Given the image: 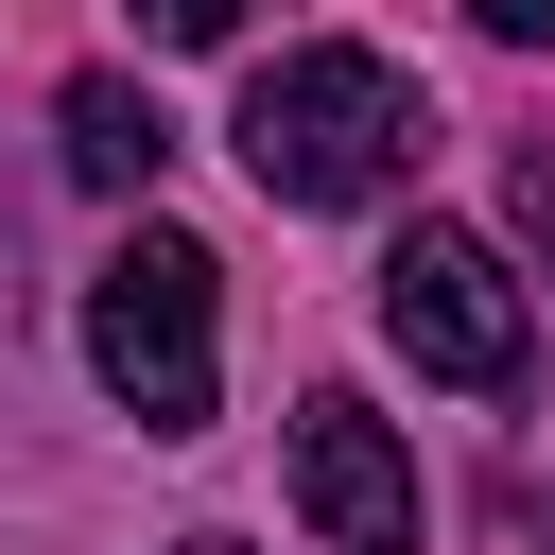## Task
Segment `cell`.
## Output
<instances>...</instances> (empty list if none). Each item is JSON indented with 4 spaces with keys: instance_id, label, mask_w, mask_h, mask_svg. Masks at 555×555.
<instances>
[{
    "instance_id": "obj_4",
    "label": "cell",
    "mask_w": 555,
    "mask_h": 555,
    "mask_svg": "<svg viewBox=\"0 0 555 555\" xmlns=\"http://www.w3.org/2000/svg\"><path fill=\"white\" fill-rule=\"evenodd\" d=\"M295 520L312 555H416V451L364 399H295Z\"/></svg>"
},
{
    "instance_id": "obj_8",
    "label": "cell",
    "mask_w": 555,
    "mask_h": 555,
    "mask_svg": "<svg viewBox=\"0 0 555 555\" xmlns=\"http://www.w3.org/2000/svg\"><path fill=\"white\" fill-rule=\"evenodd\" d=\"M468 17H486L503 52H538V35H555V0H468Z\"/></svg>"
},
{
    "instance_id": "obj_9",
    "label": "cell",
    "mask_w": 555,
    "mask_h": 555,
    "mask_svg": "<svg viewBox=\"0 0 555 555\" xmlns=\"http://www.w3.org/2000/svg\"><path fill=\"white\" fill-rule=\"evenodd\" d=\"M173 555H243V538H173Z\"/></svg>"
},
{
    "instance_id": "obj_5",
    "label": "cell",
    "mask_w": 555,
    "mask_h": 555,
    "mask_svg": "<svg viewBox=\"0 0 555 555\" xmlns=\"http://www.w3.org/2000/svg\"><path fill=\"white\" fill-rule=\"evenodd\" d=\"M52 139H69V173H87V191H156V156H173V121H156L121 69H87V87L52 104Z\"/></svg>"
},
{
    "instance_id": "obj_6",
    "label": "cell",
    "mask_w": 555,
    "mask_h": 555,
    "mask_svg": "<svg viewBox=\"0 0 555 555\" xmlns=\"http://www.w3.org/2000/svg\"><path fill=\"white\" fill-rule=\"evenodd\" d=\"M139 35H156V52H225V35H243V0H139Z\"/></svg>"
},
{
    "instance_id": "obj_3",
    "label": "cell",
    "mask_w": 555,
    "mask_h": 555,
    "mask_svg": "<svg viewBox=\"0 0 555 555\" xmlns=\"http://www.w3.org/2000/svg\"><path fill=\"white\" fill-rule=\"evenodd\" d=\"M382 347H399L416 382L503 399V382L538 364V312H520V278H503L468 225H416V243H382Z\"/></svg>"
},
{
    "instance_id": "obj_7",
    "label": "cell",
    "mask_w": 555,
    "mask_h": 555,
    "mask_svg": "<svg viewBox=\"0 0 555 555\" xmlns=\"http://www.w3.org/2000/svg\"><path fill=\"white\" fill-rule=\"evenodd\" d=\"M503 225H520V243H538V278H555V139H538V156L503 173Z\"/></svg>"
},
{
    "instance_id": "obj_1",
    "label": "cell",
    "mask_w": 555,
    "mask_h": 555,
    "mask_svg": "<svg viewBox=\"0 0 555 555\" xmlns=\"http://www.w3.org/2000/svg\"><path fill=\"white\" fill-rule=\"evenodd\" d=\"M243 173L278 191V208H364V191H399L416 173V139H434V104L382 69V52H347V35H312V52H278V69H243Z\"/></svg>"
},
{
    "instance_id": "obj_2",
    "label": "cell",
    "mask_w": 555,
    "mask_h": 555,
    "mask_svg": "<svg viewBox=\"0 0 555 555\" xmlns=\"http://www.w3.org/2000/svg\"><path fill=\"white\" fill-rule=\"evenodd\" d=\"M87 364H104V399L139 434H208V399H225V260L191 225H139L87 278Z\"/></svg>"
}]
</instances>
